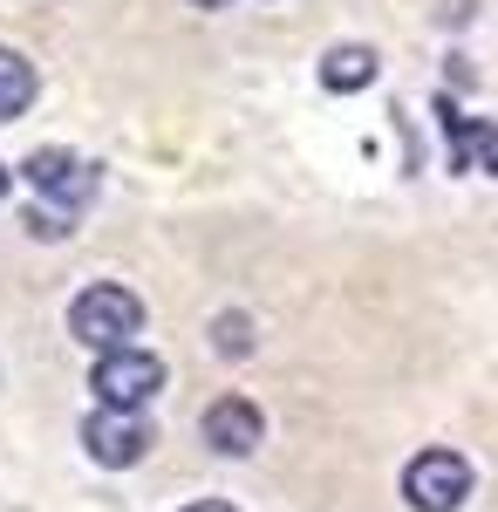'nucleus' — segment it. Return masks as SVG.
I'll use <instances>...</instances> for the list:
<instances>
[{
    "label": "nucleus",
    "mask_w": 498,
    "mask_h": 512,
    "mask_svg": "<svg viewBox=\"0 0 498 512\" xmlns=\"http://www.w3.org/2000/svg\"><path fill=\"white\" fill-rule=\"evenodd\" d=\"M35 89H41V76H35V62L21 55V48H0V123H14L28 103H35Z\"/></svg>",
    "instance_id": "obj_9"
},
{
    "label": "nucleus",
    "mask_w": 498,
    "mask_h": 512,
    "mask_svg": "<svg viewBox=\"0 0 498 512\" xmlns=\"http://www.w3.org/2000/svg\"><path fill=\"white\" fill-rule=\"evenodd\" d=\"M437 123H444V151H451V171H492V178H498V123L464 117L451 96H437Z\"/></svg>",
    "instance_id": "obj_6"
},
{
    "label": "nucleus",
    "mask_w": 498,
    "mask_h": 512,
    "mask_svg": "<svg viewBox=\"0 0 498 512\" xmlns=\"http://www.w3.org/2000/svg\"><path fill=\"white\" fill-rule=\"evenodd\" d=\"M321 82H328V89H342V96L369 89V82H376V48H362V41L328 48V55H321Z\"/></svg>",
    "instance_id": "obj_8"
},
{
    "label": "nucleus",
    "mask_w": 498,
    "mask_h": 512,
    "mask_svg": "<svg viewBox=\"0 0 498 512\" xmlns=\"http://www.w3.org/2000/svg\"><path fill=\"white\" fill-rule=\"evenodd\" d=\"M437 21H444V28L458 21V28H464V21H471V0H444V7H437Z\"/></svg>",
    "instance_id": "obj_11"
},
{
    "label": "nucleus",
    "mask_w": 498,
    "mask_h": 512,
    "mask_svg": "<svg viewBox=\"0 0 498 512\" xmlns=\"http://www.w3.org/2000/svg\"><path fill=\"white\" fill-rule=\"evenodd\" d=\"M137 328H144V301L130 287H116V280H96V287H82L76 301H69V335L96 355L130 349Z\"/></svg>",
    "instance_id": "obj_1"
},
{
    "label": "nucleus",
    "mask_w": 498,
    "mask_h": 512,
    "mask_svg": "<svg viewBox=\"0 0 498 512\" xmlns=\"http://www.w3.org/2000/svg\"><path fill=\"white\" fill-rule=\"evenodd\" d=\"M212 349H219V355H246V349H253V321H246V315H219V321H212Z\"/></svg>",
    "instance_id": "obj_10"
},
{
    "label": "nucleus",
    "mask_w": 498,
    "mask_h": 512,
    "mask_svg": "<svg viewBox=\"0 0 498 512\" xmlns=\"http://www.w3.org/2000/svg\"><path fill=\"white\" fill-rule=\"evenodd\" d=\"M185 512H239V506H226V499H198V506H185Z\"/></svg>",
    "instance_id": "obj_12"
},
{
    "label": "nucleus",
    "mask_w": 498,
    "mask_h": 512,
    "mask_svg": "<svg viewBox=\"0 0 498 512\" xmlns=\"http://www.w3.org/2000/svg\"><path fill=\"white\" fill-rule=\"evenodd\" d=\"M7 185H14V178H7V164H0V198H7Z\"/></svg>",
    "instance_id": "obj_13"
},
{
    "label": "nucleus",
    "mask_w": 498,
    "mask_h": 512,
    "mask_svg": "<svg viewBox=\"0 0 498 512\" xmlns=\"http://www.w3.org/2000/svg\"><path fill=\"white\" fill-rule=\"evenodd\" d=\"M89 390L103 396V410H144L164 390V362L151 349H110V355H96Z\"/></svg>",
    "instance_id": "obj_3"
},
{
    "label": "nucleus",
    "mask_w": 498,
    "mask_h": 512,
    "mask_svg": "<svg viewBox=\"0 0 498 512\" xmlns=\"http://www.w3.org/2000/svg\"><path fill=\"white\" fill-rule=\"evenodd\" d=\"M403 499L417 512H458L471 499V458L464 451H417L403 472Z\"/></svg>",
    "instance_id": "obj_4"
},
{
    "label": "nucleus",
    "mask_w": 498,
    "mask_h": 512,
    "mask_svg": "<svg viewBox=\"0 0 498 512\" xmlns=\"http://www.w3.org/2000/svg\"><path fill=\"white\" fill-rule=\"evenodd\" d=\"M21 178H28V185L48 198L41 212H55V219H69V212H82V205L96 198V164L76 158V151H62V144H41V151H28Z\"/></svg>",
    "instance_id": "obj_2"
},
{
    "label": "nucleus",
    "mask_w": 498,
    "mask_h": 512,
    "mask_svg": "<svg viewBox=\"0 0 498 512\" xmlns=\"http://www.w3.org/2000/svg\"><path fill=\"white\" fill-rule=\"evenodd\" d=\"M82 444H89V458L96 465H137L144 451H151V424H144V410H89L82 417Z\"/></svg>",
    "instance_id": "obj_5"
},
{
    "label": "nucleus",
    "mask_w": 498,
    "mask_h": 512,
    "mask_svg": "<svg viewBox=\"0 0 498 512\" xmlns=\"http://www.w3.org/2000/svg\"><path fill=\"white\" fill-rule=\"evenodd\" d=\"M198 431H205V444H212L219 458H253L260 437H267V417H260V403H246V396H219Z\"/></svg>",
    "instance_id": "obj_7"
},
{
    "label": "nucleus",
    "mask_w": 498,
    "mask_h": 512,
    "mask_svg": "<svg viewBox=\"0 0 498 512\" xmlns=\"http://www.w3.org/2000/svg\"><path fill=\"white\" fill-rule=\"evenodd\" d=\"M192 7H232V0H192Z\"/></svg>",
    "instance_id": "obj_14"
}]
</instances>
